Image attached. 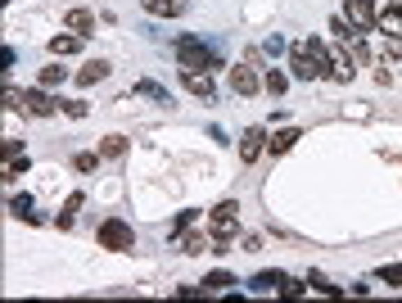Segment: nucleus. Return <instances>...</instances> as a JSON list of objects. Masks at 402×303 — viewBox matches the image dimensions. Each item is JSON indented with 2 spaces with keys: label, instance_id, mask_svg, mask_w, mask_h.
Wrapping results in <instances>:
<instances>
[{
  "label": "nucleus",
  "instance_id": "f257e3e1",
  "mask_svg": "<svg viewBox=\"0 0 402 303\" xmlns=\"http://www.w3.org/2000/svg\"><path fill=\"white\" fill-rule=\"evenodd\" d=\"M208 231H213V240H217V249L213 253H226V244L240 235V204L235 200H226V204H217L213 208V217H208Z\"/></svg>",
  "mask_w": 402,
  "mask_h": 303
},
{
  "label": "nucleus",
  "instance_id": "f03ea898",
  "mask_svg": "<svg viewBox=\"0 0 402 303\" xmlns=\"http://www.w3.org/2000/svg\"><path fill=\"white\" fill-rule=\"evenodd\" d=\"M100 249H113V253H131V249H136V231H131V222H122V217L100 222Z\"/></svg>",
  "mask_w": 402,
  "mask_h": 303
},
{
  "label": "nucleus",
  "instance_id": "7ed1b4c3",
  "mask_svg": "<svg viewBox=\"0 0 402 303\" xmlns=\"http://www.w3.org/2000/svg\"><path fill=\"white\" fill-rule=\"evenodd\" d=\"M177 64H181V68H213L217 54L208 50L199 36H181V41H177Z\"/></svg>",
  "mask_w": 402,
  "mask_h": 303
},
{
  "label": "nucleus",
  "instance_id": "20e7f679",
  "mask_svg": "<svg viewBox=\"0 0 402 303\" xmlns=\"http://www.w3.org/2000/svg\"><path fill=\"white\" fill-rule=\"evenodd\" d=\"M343 14H348V23L357 27V32H371L380 18V5L375 0H343Z\"/></svg>",
  "mask_w": 402,
  "mask_h": 303
},
{
  "label": "nucleus",
  "instance_id": "39448f33",
  "mask_svg": "<svg viewBox=\"0 0 402 303\" xmlns=\"http://www.w3.org/2000/svg\"><path fill=\"white\" fill-rule=\"evenodd\" d=\"M23 113H32V118H50L54 109H64L59 100H50V91L45 87H32V91H23V104H18Z\"/></svg>",
  "mask_w": 402,
  "mask_h": 303
},
{
  "label": "nucleus",
  "instance_id": "423d86ee",
  "mask_svg": "<svg viewBox=\"0 0 402 303\" xmlns=\"http://www.w3.org/2000/svg\"><path fill=\"white\" fill-rule=\"evenodd\" d=\"M290 68H294V77H299V82H317V77H325V73L317 68V59H312V50H308V45H294V54H290Z\"/></svg>",
  "mask_w": 402,
  "mask_h": 303
},
{
  "label": "nucleus",
  "instance_id": "0eeeda50",
  "mask_svg": "<svg viewBox=\"0 0 402 303\" xmlns=\"http://www.w3.org/2000/svg\"><path fill=\"white\" fill-rule=\"evenodd\" d=\"M231 91L235 96H258V91H262V77H258L248 64H240V68H231Z\"/></svg>",
  "mask_w": 402,
  "mask_h": 303
},
{
  "label": "nucleus",
  "instance_id": "6e6552de",
  "mask_svg": "<svg viewBox=\"0 0 402 303\" xmlns=\"http://www.w3.org/2000/svg\"><path fill=\"white\" fill-rule=\"evenodd\" d=\"M375 27L389 36V41H402V5H385L375 18Z\"/></svg>",
  "mask_w": 402,
  "mask_h": 303
},
{
  "label": "nucleus",
  "instance_id": "1a4fd4ad",
  "mask_svg": "<svg viewBox=\"0 0 402 303\" xmlns=\"http://www.w3.org/2000/svg\"><path fill=\"white\" fill-rule=\"evenodd\" d=\"M181 82H186L199 100H213V77H208V68L204 73H199V68H181Z\"/></svg>",
  "mask_w": 402,
  "mask_h": 303
},
{
  "label": "nucleus",
  "instance_id": "9d476101",
  "mask_svg": "<svg viewBox=\"0 0 402 303\" xmlns=\"http://www.w3.org/2000/svg\"><path fill=\"white\" fill-rule=\"evenodd\" d=\"M213 249H217V240H213V235L190 231V226L181 231V253H213Z\"/></svg>",
  "mask_w": 402,
  "mask_h": 303
},
{
  "label": "nucleus",
  "instance_id": "9b49d317",
  "mask_svg": "<svg viewBox=\"0 0 402 303\" xmlns=\"http://www.w3.org/2000/svg\"><path fill=\"white\" fill-rule=\"evenodd\" d=\"M262 145H267V131L262 127H248L244 136H240V158H244V163H253V158L262 154Z\"/></svg>",
  "mask_w": 402,
  "mask_h": 303
},
{
  "label": "nucleus",
  "instance_id": "f8f14e48",
  "mask_svg": "<svg viewBox=\"0 0 402 303\" xmlns=\"http://www.w3.org/2000/svg\"><path fill=\"white\" fill-rule=\"evenodd\" d=\"M64 23H68L73 32H82V36L95 32V14H86V9H68V14H64Z\"/></svg>",
  "mask_w": 402,
  "mask_h": 303
},
{
  "label": "nucleus",
  "instance_id": "ddd939ff",
  "mask_svg": "<svg viewBox=\"0 0 402 303\" xmlns=\"http://www.w3.org/2000/svg\"><path fill=\"white\" fill-rule=\"evenodd\" d=\"M104 77H109V64L95 59V64H86V68L77 73V87H95V82H104Z\"/></svg>",
  "mask_w": 402,
  "mask_h": 303
},
{
  "label": "nucleus",
  "instance_id": "4468645a",
  "mask_svg": "<svg viewBox=\"0 0 402 303\" xmlns=\"http://www.w3.org/2000/svg\"><path fill=\"white\" fill-rule=\"evenodd\" d=\"M294 140H299V127H285V131H276V140H267V149L271 154H290Z\"/></svg>",
  "mask_w": 402,
  "mask_h": 303
},
{
  "label": "nucleus",
  "instance_id": "2eb2a0df",
  "mask_svg": "<svg viewBox=\"0 0 402 303\" xmlns=\"http://www.w3.org/2000/svg\"><path fill=\"white\" fill-rule=\"evenodd\" d=\"M248 286H253L258 295H267V290H281V286H285V272H258Z\"/></svg>",
  "mask_w": 402,
  "mask_h": 303
},
{
  "label": "nucleus",
  "instance_id": "dca6fc26",
  "mask_svg": "<svg viewBox=\"0 0 402 303\" xmlns=\"http://www.w3.org/2000/svg\"><path fill=\"white\" fill-rule=\"evenodd\" d=\"M77 50H82V32H77V36H54V41H50V54H54V59L77 54Z\"/></svg>",
  "mask_w": 402,
  "mask_h": 303
},
{
  "label": "nucleus",
  "instance_id": "f3484780",
  "mask_svg": "<svg viewBox=\"0 0 402 303\" xmlns=\"http://www.w3.org/2000/svg\"><path fill=\"white\" fill-rule=\"evenodd\" d=\"M131 91H136V96H149V100H158V104H172V96H168V87H158V82H136V87H131Z\"/></svg>",
  "mask_w": 402,
  "mask_h": 303
},
{
  "label": "nucleus",
  "instance_id": "a211bd4d",
  "mask_svg": "<svg viewBox=\"0 0 402 303\" xmlns=\"http://www.w3.org/2000/svg\"><path fill=\"white\" fill-rule=\"evenodd\" d=\"M145 9H149V14H168V18H177L181 9H186V0H145Z\"/></svg>",
  "mask_w": 402,
  "mask_h": 303
},
{
  "label": "nucleus",
  "instance_id": "6ab92c4d",
  "mask_svg": "<svg viewBox=\"0 0 402 303\" xmlns=\"http://www.w3.org/2000/svg\"><path fill=\"white\" fill-rule=\"evenodd\" d=\"M9 213H14V217H27V222H41V217L32 213V195H14V200H9Z\"/></svg>",
  "mask_w": 402,
  "mask_h": 303
},
{
  "label": "nucleus",
  "instance_id": "aec40b11",
  "mask_svg": "<svg viewBox=\"0 0 402 303\" xmlns=\"http://www.w3.org/2000/svg\"><path fill=\"white\" fill-rule=\"evenodd\" d=\"M226 286H235L231 272H208V276H204V290H208V295H217V290H226Z\"/></svg>",
  "mask_w": 402,
  "mask_h": 303
},
{
  "label": "nucleus",
  "instance_id": "412c9836",
  "mask_svg": "<svg viewBox=\"0 0 402 303\" xmlns=\"http://www.w3.org/2000/svg\"><path fill=\"white\" fill-rule=\"evenodd\" d=\"M100 154H104V158H122V154H127V136H104Z\"/></svg>",
  "mask_w": 402,
  "mask_h": 303
},
{
  "label": "nucleus",
  "instance_id": "4be33fe9",
  "mask_svg": "<svg viewBox=\"0 0 402 303\" xmlns=\"http://www.w3.org/2000/svg\"><path fill=\"white\" fill-rule=\"evenodd\" d=\"M18 172H27V154L18 149V154H5V182H14Z\"/></svg>",
  "mask_w": 402,
  "mask_h": 303
},
{
  "label": "nucleus",
  "instance_id": "5701e85b",
  "mask_svg": "<svg viewBox=\"0 0 402 303\" xmlns=\"http://www.w3.org/2000/svg\"><path fill=\"white\" fill-rule=\"evenodd\" d=\"M82 200H86L82 191H73V195H68V204H64V213H59V226H73V217H77V208H82Z\"/></svg>",
  "mask_w": 402,
  "mask_h": 303
},
{
  "label": "nucleus",
  "instance_id": "b1692460",
  "mask_svg": "<svg viewBox=\"0 0 402 303\" xmlns=\"http://www.w3.org/2000/svg\"><path fill=\"white\" fill-rule=\"evenodd\" d=\"M262 87L271 91V96H285V91H290V77H285V73H276V68H271V73H267V82H262Z\"/></svg>",
  "mask_w": 402,
  "mask_h": 303
},
{
  "label": "nucleus",
  "instance_id": "393cba45",
  "mask_svg": "<svg viewBox=\"0 0 402 303\" xmlns=\"http://www.w3.org/2000/svg\"><path fill=\"white\" fill-rule=\"evenodd\" d=\"M64 77H68V73H64L59 64H50V68H41V87H45V91H50V87H59Z\"/></svg>",
  "mask_w": 402,
  "mask_h": 303
},
{
  "label": "nucleus",
  "instance_id": "a878e982",
  "mask_svg": "<svg viewBox=\"0 0 402 303\" xmlns=\"http://www.w3.org/2000/svg\"><path fill=\"white\" fill-rule=\"evenodd\" d=\"M308 286H312V290H321V295H330V299L339 295V286H330V281H325L321 272H312V276H308Z\"/></svg>",
  "mask_w": 402,
  "mask_h": 303
},
{
  "label": "nucleus",
  "instance_id": "bb28decb",
  "mask_svg": "<svg viewBox=\"0 0 402 303\" xmlns=\"http://www.w3.org/2000/svg\"><path fill=\"white\" fill-rule=\"evenodd\" d=\"M380 281H385V286H402V263H389V267L380 272Z\"/></svg>",
  "mask_w": 402,
  "mask_h": 303
},
{
  "label": "nucleus",
  "instance_id": "cd10ccee",
  "mask_svg": "<svg viewBox=\"0 0 402 303\" xmlns=\"http://www.w3.org/2000/svg\"><path fill=\"white\" fill-rule=\"evenodd\" d=\"M64 104V100H59ZM64 113H68V118H86V113H91V104H86V100H68V104H64Z\"/></svg>",
  "mask_w": 402,
  "mask_h": 303
},
{
  "label": "nucleus",
  "instance_id": "c85d7f7f",
  "mask_svg": "<svg viewBox=\"0 0 402 303\" xmlns=\"http://www.w3.org/2000/svg\"><path fill=\"white\" fill-rule=\"evenodd\" d=\"M104 154H77L73 158V168H77V172H95V163H100Z\"/></svg>",
  "mask_w": 402,
  "mask_h": 303
},
{
  "label": "nucleus",
  "instance_id": "c756f323",
  "mask_svg": "<svg viewBox=\"0 0 402 303\" xmlns=\"http://www.w3.org/2000/svg\"><path fill=\"white\" fill-rule=\"evenodd\" d=\"M186 226H195V213H190V208H186V213L177 217V222H172V235H181V231H186Z\"/></svg>",
  "mask_w": 402,
  "mask_h": 303
},
{
  "label": "nucleus",
  "instance_id": "7c9ffc66",
  "mask_svg": "<svg viewBox=\"0 0 402 303\" xmlns=\"http://www.w3.org/2000/svg\"><path fill=\"white\" fill-rule=\"evenodd\" d=\"M281 295H285V299H299V295H303V286H299V281H290V276H285V286H281Z\"/></svg>",
  "mask_w": 402,
  "mask_h": 303
},
{
  "label": "nucleus",
  "instance_id": "2f4dec72",
  "mask_svg": "<svg viewBox=\"0 0 402 303\" xmlns=\"http://www.w3.org/2000/svg\"><path fill=\"white\" fill-rule=\"evenodd\" d=\"M177 295H181V299H199V295H208V290H199V286H181Z\"/></svg>",
  "mask_w": 402,
  "mask_h": 303
}]
</instances>
